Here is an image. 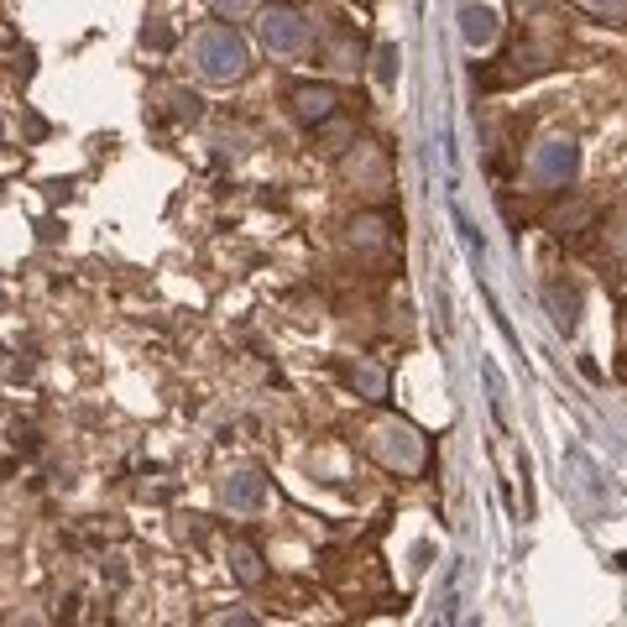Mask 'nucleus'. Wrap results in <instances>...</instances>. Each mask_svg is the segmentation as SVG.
<instances>
[{"instance_id": "nucleus-1", "label": "nucleus", "mask_w": 627, "mask_h": 627, "mask_svg": "<svg viewBox=\"0 0 627 627\" xmlns=\"http://www.w3.org/2000/svg\"><path fill=\"white\" fill-rule=\"evenodd\" d=\"M194 53H199V68H204L209 79H241V68H246V48H241V37L230 32V27L199 32Z\"/></svg>"}, {"instance_id": "nucleus-2", "label": "nucleus", "mask_w": 627, "mask_h": 627, "mask_svg": "<svg viewBox=\"0 0 627 627\" xmlns=\"http://www.w3.org/2000/svg\"><path fill=\"white\" fill-rule=\"evenodd\" d=\"M262 37H267V48H277V53H298L309 42V21L298 11H267L262 16Z\"/></svg>"}, {"instance_id": "nucleus-3", "label": "nucleus", "mask_w": 627, "mask_h": 627, "mask_svg": "<svg viewBox=\"0 0 627 627\" xmlns=\"http://www.w3.org/2000/svg\"><path fill=\"white\" fill-rule=\"evenodd\" d=\"M293 105H298L304 121H330V115H335V89H298Z\"/></svg>"}, {"instance_id": "nucleus-4", "label": "nucleus", "mask_w": 627, "mask_h": 627, "mask_svg": "<svg viewBox=\"0 0 627 627\" xmlns=\"http://www.w3.org/2000/svg\"><path fill=\"white\" fill-rule=\"evenodd\" d=\"M497 37V11L492 6H466V42L471 48H486Z\"/></svg>"}, {"instance_id": "nucleus-5", "label": "nucleus", "mask_w": 627, "mask_h": 627, "mask_svg": "<svg viewBox=\"0 0 627 627\" xmlns=\"http://www.w3.org/2000/svg\"><path fill=\"white\" fill-rule=\"evenodd\" d=\"M575 168V152H570V142H549V152L539 157V173L544 178H565Z\"/></svg>"}]
</instances>
